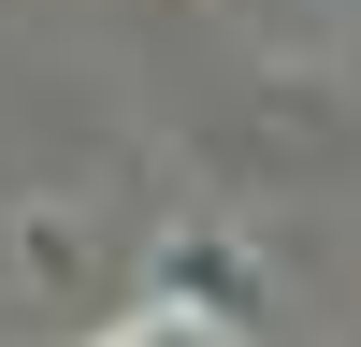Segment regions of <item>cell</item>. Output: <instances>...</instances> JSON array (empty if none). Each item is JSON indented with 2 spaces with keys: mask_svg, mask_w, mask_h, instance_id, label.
I'll return each mask as SVG.
<instances>
[{
  "mask_svg": "<svg viewBox=\"0 0 361 347\" xmlns=\"http://www.w3.org/2000/svg\"><path fill=\"white\" fill-rule=\"evenodd\" d=\"M116 347H231V333H217V318H130Z\"/></svg>",
  "mask_w": 361,
  "mask_h": 347,
  "instance_id": "cell-1",
  "label": "cell"
}]
</instances>
